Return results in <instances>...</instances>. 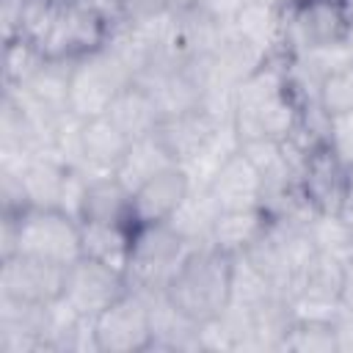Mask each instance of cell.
I'll return each mask as SVG.
<instances>
[{
	"mask_svg": "<svg viewBox=\"0 0 353 353\" xmlns=\"http://www.w3.org/2000/svg\"><path fill=\"white\" fill-rule=\"evenodd\" d=\"M325 141L336 149V154H339L347 165H353V110L345 113V116L328 119Z\"/></svg>",
	"mask_w": 353,
	"mask_h": 353,
	"instance_id": "cell-32",
	"label": "cell"
},
{
	"mask_svg": "<svg viewBox=\"0 0 353 353\" xmlns=\"http://www.w3.org/2000/svg\"><path fill=\"white\" fill-rule=\"evenodd\" d=\"M350 36L342 0H292L287 8L284 52L298 55L345 44Z\"/></svg>",
	"mask_w": 353,
	"mask_h": 353,
	"instance_id": "cell-8",
	"label": "cell"
},
{
	"mask_svg": "<svg viewBox=\"0 0 353 353\" xmlns=\"http://www.w3.org/2000/svg\"><path fill=\"white\" fill-rule=\"evenodd\" d=\"M281 292L276 290V284L262 276L243 254H234V265H232V301L229 306L234 309H256L273 298H279ZM284 298V295H281Z\"/></svg>",
	"mask_w": 353,
	"mask_h": 353,
	"instance_id": "cell-24",
	"label": "cell"
},
{
	"mask_svg": "<svg viewBox=\"0 0 353 353\" xmlns=\"http://www.w3.org/2000/svg\"><path fill=\"white\" fill-rule=\"evenodd\" d=\"M207 188L215 196L221 210L262 207V196H265V182H262L259 171L254 168V163L243 154L240 146L215 168Z\"/></svg>",
	"mask_w": 353,
	"mask_h": 353,
	"instance_id": "cell-13",
	"label": "cell"
},
{
	"mask_svg": "<svg viewBox=\"0 0 353 353\" xmlns=\"http://www.w3.org/2000/svg\"><path fill=\"white\" fill-rule=\"evenodd\" d=\"M19 179L28 193L30 207H58V196L66 179L69 165L55 154H30L19 165Z\"/></svg>",
	"mask_w": 353,
	"mask_h": 353,
	"instance_id": "cell-18",
	"label": "cell"
},
{
	"mask_svg": "<svg viewBox=\"0 0 353 353\" xmlns=\"http://www.w3.org/2000/svg\"><path fill=\"white\" fill-rule=\"evenodd\" d=\"M25 254L55 265H74L83 256L80 221L58 207H28L0 221V259Z\"/></svg>",
	"mask_w": 353,
	"mask_h": 353,
	"instance_id": "cell-3",
	"label": "cell"
},
{
	"mask_svg": "<svg viewBox=\"0 0 353 353\" xmlns=\"http://www.w3.org/2000/svg\"><path fill=\"white\" fill-rule=\"evenodd\" d=\"M0 201H3V215H19L30 207L19 171L11 165H0Z\"/></svg>",
	"mask_w": 353,
	"mask_h": 353,
	"instance_id": "cell-31",
	"label": "cell"
},
{
	"mask_svg": "<svg viewBox=\"0 0 353 353\" xmlns=\"http://www.w3.org/2000/svg\"><path fill=\"white\" fill-rule=\"evenodd\" d=\"M190 245L168 221L160 223H135L132 245L127 259V284L138 292H160L190 254Z\"/></svg>",
	"mask_w": 353,
	"mask_h": 353,
	"instance_id": "cell-5",
	"label": "cell"
},
{
	"mask_svg": "<svg viewBox=\"0 0 353 353\" xmlns=\"http://www.w3.org/2000/svg\"><path fill=\"white\" fill-rule=\"evenodd\" d=\"M303 99L295 91L290 55H270L232 91V127L245 141H287L303 127Z\"/></svg>",
	"mask_w": 353,
	"mask_h": 353,
	"instance_id": "cell-1",
	"label": "cell"
},
{
	"mask_svg": "<svg viewBox=\"0 0 353 353\" xmlns=\"http://www.w3.org/2000/svg\"><path fill=\"white\" fill-rule=\"evenodd\" d=\"M232 265L234 256L212 243L190 248L165 284L168 301L196 325L221 317L232 301Z\"/></svg>",
	"mask_w": 353,
	"mask_h": 353,
	"instance_id": "cell-2",
	"label": "cell"
},
{
	"mask_svg": "<svg viewBox=\"0 0 353 353\" xmlns=\"http://www.w3.org/2000/svg\"><path fill=\"white\" fill-rule=\"evenodd\" d=\"M334 331H336V345H339V353L342 350H353V312H345L336 317L334 323Z\"/></svg>",
	"mask_w": 353,
	"mask_h": 353,
	"instance_id": "cell-35",
	"label": "cell"
},
{
	"mask_svg": "<svg viewBox=\"0 0 353 353\" xmlns=\"http://www.w3.org/2000/svg\"><path fill=\"white\" fill-rule=\"evenodd\" d=\"M127 146L130 138L108 116L83 119L77 127V168L88 174H116Z\"/></svg>",
	"mask_w": 353,
	"mask_h": 353,
	"instance_id": "cell-14",
	"label": "cell"
},
{
	"mask_svg": "<svg viewBox=\"0 0 353 353\" xmlns=\"http://www.w3.org/2000/svg\"><path fill=\"white\" fill-rule=\"evenodd\" d=\"M218 22H223V25H229L234 17H237V11L243 8V3L245 0H199Z\"/></svg>",
	"mask_w": 353,
	"mask_h": 353,
	"instance_id": "cell-34",
	"label": "cell"
},
{
	"mask_svg": "<svg viewBox=\"0 0 353 353\" xmlns=\"http://www.w3.org/2000/svg\"><path fill=\"white\" fill-rule=\"evenodd\" d=\"M279 350L295 353H339L334 323H312V320H292L281 336Z\"/></svg>",
	"mask_w": 353,
	"mask_h": 353,
	"instance_id": "cell-26",
	"label": "cell"
},
{
	"mask_svg": "<svg viewBox=\"0 0 353 353\" xmlns=\"http://www.w3.org/2000/svg\"><path fill=\"white\" fill-rule=\"evenodd\" d=\"M113 6H116V22L130 28L160 19L174 8L171 0H113Z\"/></svg>",
	"mask_w": 353,
	"mask_h": 353,
	"instance_id": "cell-29",
	"label": "cell"
},
{
	"mask_svg": "<svg viewBox=\"0 0 353 353\" xmlns=\"http://www.w3.org/2000/svg\"><path fill=\"white\" fill-rule=\"evenodd\" d=\"M152 339L149 301L138 290H127L94 317L97 353H143L152 347Z\"/></svg>",
	"mask_w": 353,
	"mask_h": 353,
	"instance_id": "cell-7",
	"label": "cell"
},
{
	"mask_svg": "<svg viewBox=\"0 0 353 353\" xmlns=\"http://www.w3.org/2000/svg\"><path fill=\"white\" fill-rule=\"evenodd\" d=\"M309 234L317 245V251L331 254L342 262L353 256V232L342 221L339 212H314L309 221Z\"/></svg>",
	"mask_w": 353,
	"mask_h": 353,
	"instance_id": "cell-27",
	"label": "cell"
},
{
	"mask_svg": "<svg viewBox=\"0 0 353 353\" xmlns=\"http://www.w3.org/2000/svg\"><path fill=\"white\" fill-rule=\"evenodd\" d=\"M270 223V215L262 207H251V210H221L210 243L226 254H243Z\"/></svg>",
	"mask_w": 353,
	"mask_h": 353,
	"instance_id": "cell-21",
	"label": "cell"
},
{
	"mask_svg": "<svg viewBox=\"0 0 353 353\" xmlns=\"http://www.w3.org/2000/svg\"><path fill=\"white\" fill-rule=\"evenodd\" d=\"M80 221L135 226V218H132V190L116 174H91Z\"/></svg>",
	"mask_w": 353,
	"mask_h": 353,
	"instance_id": "cell-16",
	"label": "cell"
},
{
	"mask_svg": "<svg viewBox=\"0 0 353 353\" xmlns=\"http://www.w3.org/2000/svg\"><path fill=\"white\" fill-rule=\"evenodd\" d=\"M130 141L135 138H143V135H152L160 124V110L152 99V94L141 85V83H130L108 108L105 113Z\"/></svg>",
	"mask_w": 353,
	"mask_h": 353,
	"instance_id": "cell-17",
	"label": "cell"
},
{
	"mask_svg": "<svg viewBox=\"0 0 353 353\" xmlns=\"http://www.w3.org/2000/svg\"><path fill=\"white\" fill-rule=\"evenodd\" d=\"M193 188V176L185 165L174 163L149 182H143L138 190H132V218L135 223H160L168 221L176 207L185 201V196Z\"/></svg>",
	"mask_w": 353,
	"mask_h": 353,
	"instance_id": "cell-12",
	"label": "cell"
},
{
	"mask_svg": "<svg viewBox=\"0 0 353 353\" xmlns=\"http://www.w3.org/2000/svg\"><path fill=\"white\" fill-rule=\"evenodd\" d=\"M221 215V207L215 196L210 193L207 185H193L185 201L176 207V212L168 218V223L190 243V245H204L210 243L212 226Z\"/></svg>",
	"mask_w": 353,
	"mask_h": 353,
	"instance_id": "cell-20",
	"label": "cell"
},
{
	"mask_svg": "<svg viewBox=\"0 0 353 353\" xmlns=\"http://www.w3.org/2000/svg\"><path fill=\"white\" fill-rule=\"evenodd\" d=\"M113 25L116 22L88 0H63L39 41V50L50 61H77L105 47Z\"/></svg>",
	"mask_w": 353,
	"mask_h": 353,
	"instance_id": "cell-6",
	"label": "cell"
},
{
	"mask_svg": "<svg viewBox=\"0 0 353 353\" xmlns=\"http://www.w3.org/2000/svg\"><path fill=\"white\" fill-rule=\"evenodd\" d=\"M339 303L345 312H353V256L345 262L342 273V290H339Z\"/></svg>",
	"mask_w": 353,
	"mask_h": 353,
	"instance_id": "cell-36",
	"label": "cell"
},
{
	"mask_svg": "<svg viewBox=\"0 0 353 353\" xmlns=\"http://www.w3.org/2000/svg\"><path fill=\"white\" fill-rule=\"evenodd\" d=\"M168 165H174V157H171L168 149L160 143V138L152 132V135H143V138L130 141L127 154L121 157V163H119V168H116V176H119L130 190H138L143 182H149L152 176H157V174L165 171Z\"/></svg>",
	"mask_w": 353,
	"mask_h": 353,
	"instance_id": "cell-23",
	"label": "cell"
},
{
	"mask_svg": "<svg viewBox=\"0 0 353 353\" xmlns=\"http://www.w3.org/2000/svg\"><path fill=\"white\" fill-rule=\"evenodd\" d=\"M88 182H91V174L88 171H83L77 165H69L66 179H63V188H61V196H58V210L80 221L83 218V204H85Z\"/></svg>",
	"mask_w": 353,
	"mask_h": 353,
	"instance_id": "cell-30",
	"label": "cell"
},
{
	"mask_svg": "<svg viewBox=\"0 0 353 353\" xmlns=\"http://www.w3.org/2000/svg\"><path fill=\"white\" fill-rule=\"evenodd\" d=\"M83 234V256L97 259L108 268L127 270L130 245H132V226L124 223H97V221H80Z\"/></svg>",
	"mask_w": 353,
	"mask_h": 353,
	"instance_id": "cell-19",
	"label": "cell"
},
{
	"mask_svg": "<svg viewBox=\"0 0 353 353\" xmlns=\"http://www.w3.org/2000/svg\"><path fill=\"white\" fill-rule=\"evenodd\" d=\"M25 8H28V0H0V28H3V41H14V39L22 36Z\"/></svg>",
	"mask_w": 353,
	"mask_h": 353,
	"instance_id": "cell-33",
	"label": "cell"
},
{
	"mask_svg": "<svg viewBox=\"0 0 353 353\" xmlns=\"http://www.w3.org/2000/svg\"><path fill=\"white\" fill-rule=\"evenodd\" d=\"M298 188L314 212H339L347 201L350 165L328 141H320L306 152L298 174Z\"/></svg>",
	"mask_w": 353,
	"mask_h": 353,
	"instance_id": "cell-10",
	"label": "cell"
},
{
	"mask_svg": "<svg viewBox=\"0 0 353 353\" xmlns=\"http://www.w3.org/2000/svg\"><path fill=\"white\" fill-rule=\"evenodd\" d=\"M339 215H342V221L347 223V229L353 232V196H347V201L342 204V210H339Z\"/></svg>",
	"mask_w": 353,
	"mask_h": 353,
	"instance_id": "cell-37",
	"label": "cell"
},
{
	"mask_svg": "<svg viewBox=\"0 0 353 353\" xmlns=\"http://www.w3.org/2000/svg\"><path fill=\"white\" fill-rule=\"evenodd\" d=\"M44 61L47 58L39 50V44L25 36L14 41H3V88L25 85L44 66Z\"/></svg>",
	"mask_w": 353,
	"mask_h": 353,
	"instance_id": "cell-25",
	"label": "cell"
},
{
	"mask_svg": "<svg viewBox=\"0 0 353 353\" xmlns=\"http://www.w3.org/2000/svg\"><path fill=\"white\" fill-rule=\"evenodd\" d=\"M345 3V17H347V30H350V36H347V41L353 44V0H342Z\"/></svg>",
	"mask_w": 353,
	"mask_h": 353,
	"instance_id": "cell-38",
	"label": "cell"
},
{
	"mask_svg": "<svg viewBox=\"0 0 353 353\" xmlns=\"http://www.w3.org/2000/svg\"><path fill=\"white\" fill-rule=\"evenodd\" d=\"M130 290L127 276L116 268H108L97 259L80 256L74 265L66 268V284H63V301L80 314L94 320L99 312H105L116 298H121Z\"/></svg>",
	"mask_w": 353,
	"mask_h": 353,
	"instance_id": "cell-11",
	"label": "cell"
},
{
	"mask_svg": "<svg viewBox=\"0 0 353 353\" xmlns=\"http://www.w3.org/2000/svg\"><path fill=\"white\" fill-rule=\"evenodd\" d=\"M135 80L132 66L127 58L113 47L105 44L77 61H72L69 74V110L72 116L94 119L105 116L110 102Z\"/></svg>",
	"mask_w": 353,
	"mask_h": 353,
	"instance_id": "cell-4",
	"label": "cell"
},
{
	"mask_svg": "<svg viewBox=\"0 0 353 353\" xmlns=\"http://www.w3.org/2000/svg\"><path fill=\"white\" fill-rule=\"evenodd\" d=\"M63 284H66L63 265L25 254L0 259V298L6 301L47 306L63 298Z\"/></svg>",
	"mask_w": 353,
	"mask_h": 353,
	"instance_id": "cell-9",
	"label": "cell"
},
{
	"mask_svg": "<svg viewBox=\"0 0 353 353\" xmlns=\"http://www.w3.org/2000/svg\"><path fill=\"white\" fill-rule=\"evenodd\" d=\"M314 105L323 110L325 119H336L353 110V63L328 72L317 83Z\"/></svg>",
	"mask_w": 353,
	"mask_h": 353,
	"instance_id": "cell-28",
	"label": "cell"
},
{
	"mask_svg": "<svg viewBox=\"0 0 353 353\" xmlns=\"http://www.w3.org/2000/svg\"><path fill=\"white\" fill-rule=\"evenodd\" d=\"M287 8L290 3H279V0H245L229 25L268 55H279L284 52Z\"/></svg>",
	"mask_w": 353,
	"mask_h": 353,
	"instance_id": "cell-15",
	"label": "cell"
},
{
	"mask_svg": "<svg viewBox=\"0 0 353 353\" xmlns=\"http://www.w3.org/2000/svg\"><path fill=\"white\" fill-rule=\"evenodd\" d=\"M342 273L345 262L317 251L312 262L298 273L295 284L290 287L287 301L292 298H309V301H325V303H339V290H342Z\"/></svg>",
	"mask_w": 353,
	"mask_h": 353,
	"instance_id": "cell-22",
	"label": "cell"
}]
</instances>
